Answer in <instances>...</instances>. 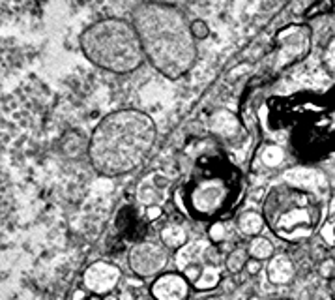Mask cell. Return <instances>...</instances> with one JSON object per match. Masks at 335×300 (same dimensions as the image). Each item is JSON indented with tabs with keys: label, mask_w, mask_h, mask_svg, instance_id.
Listing matches in <instances>:
<instances>
[{
	"label": "cell",
	"mask_w": 335,
	"mask_h": 300,
	"mask_svg": "<svg viewBox=\"0 0 335 300\" xmlns=\"http://www.w3.org/2000/svg\"><path fill=\"white\" fill-rule=\"evenodd\" d=\"M262 216L276 236L298 242L319 227L322 205L319 197L303 186L279 184L266 193Z\"/></svg>",
	"instance_id": "8992f818"
},
{
	"label": "cell",
	"mask_w": 335,
	"mask_h": 300,
	"mask_svg": "<svg viewBox=\"0 0 335 300\" xmlns=\"http://www.w3.org/2000/svg\"><path fill=\"white\" fill-rule=\"evenodd\" d=\"M150 293L156 300H187L190 282L182 274H161L154 279Z\"/></svg>",
	"instance_id": "30bf717a"
},
{
	"label": "cell",
	"mask_w": 335,
	"mask_h": 300,
	"mask_svg": "<svg viewBox=\"0 0 335 300\" xmlns=\"http://www.w3.org/2000/svg\"><path fill=\"white\" fill-rule=\"evenodd\" d=\"M85 298V293H82V291H77L75 295H73V300H82Z\"/></svg>",
	"instance_id": "484cf974"
},
{
	"label": "cell",
	"mask_w": 335,
	"mask_h": 300,
	"mask_svg": "<svg viewBox=\"0 0 335 300\" xmlns=\"http://www.w3.org/2000/svg\"><path fill=\"white\" fill-rule=\"evenodd\" d=\"M120 268L113 263L107 261H96L85 270L82 282L90 293L94 295H107L120 279Z\"/></svg>",
	"instance_id": "9c48e42d"
},
{
	"label": "cell",
	"mask_w": 335,
	"mask_h": 300,
	"mask_svg": "<svg viewBox=\"0 0 335 300\" xmlns=\"http://www.w3.org/2000/svg\"><path fill=\"white\" fill-rule=\"evenodd\" d=\"M135 210L133 208H124V210H120L118 212V229L122 235H125L128 238L131 240H137L141 238L142 233L144 231V225L141 224V219L135 216Z\"/></svg>",
	"instance_id": "4fadbf2b"
},
{
	"label": "cell",
	"mask_w": 335,
	"mask_h": 300,
	"mask_svg": "<svg viewBox=\"0 0 335 300\" xmlns=\"http://www.w3.org/2000/svg\"><path fill=\"white\" fill-rule=\"evenodd\" d=\"M169 184H171V180L163 175V173L156 171V173L148 175L141 184H139L137 197H139V201H141L142 205H146V207L161 205V203L165 201V195H167Z\"/></svg>",
	"instance_id": "8fae6325"
},
{
	"label": "cell",
	"mask_w": 335,
	"mask_h": 300,
	"mask_svg": "<svg viewBox=\"0 0 335 300\" xmlns=\"http://www.w3.org/2000/svg\"><path fill=\"white\" fill-rule=\"evenodd\" d=\"M146 62L167 79H178L197 60V38L178 6L139 2L131 13Z\"/></svg>",
	"instance_id": "6da1fadb"
},
{
	"label": "cell",
	"mask_w": 335,
	"mask_h": 300,
	"mask_svg": "<svg viewBox=\"0 0 335 300\" xmlns=\"http://www.w3.org/2000/svg\"><path fill=\"white\" fill-rule=\"evenodd\" d=\"M242 191V175L227 158L206 156L197 162L193 175L176 191L178 205L199 219L227 214Z\"/></svg>",
	"instance_id": "3957f363"
},
{
	"label": "cell",
	"mask_w": 335,
	"mask_h": 300,
	"mask_svg": "<svg viewBox=\"0 0 335 300\" xmlns=\"http://www.w3.org/2000/svg\"><path fill=\"white\" fill-rule=\"evenodd\" d=\"M264 216L259 212H255V210H247V212H243L238 219V229L242 235L245 236H257L262 231L264 227Z\"/></svg>",
	"instance_id": "5bb4252c"
},
{
	"label": "cell",
	"mask_w": 335,
	"mask_h": 300,
	"mask_svg": "<svg viewBox=\"0 0 335 300\" xmlns=\"http://www.w3.org/2000/svg\"><path fill=\"white\" fill-rule=\"evenodd\" d=\"M212 130L216 131V133H219V135L228 137L238 130V120L234 118L231 113H227V111H221V113H217L212 118Z\"/></svg>",
	"instance_id": "2e32d148"
},
{
	"label": "cell",
	"mask_w": 335,
	"mask_h": 300,
	"mask_svg": "<svg viewBox=\"0 0 335 300\" xmlns=\"http://www.w3.org/2000/svg\"><path fill=\"white\" fill-rule=\"evenodd\" d=\"M266 276L274 285H285L288 284L294 276V265L288 259V255H276L271 257L268 267H266Z\"/></svg>",
	"instance_id": "7c38bea8"
},
{
	"label": "cell",
	"mask_w": 335,
	"mask_h": 300,
	"mask_svg": "<svg viewBox=\"0 0 335 300\" xmlns=\"http://www.w3.org/2000/svg\"><path fill=\"white\" fill-rule=\"evenodd\" d=\"M335 10V0H319L317 4L307 11V17L319 15V13H330Z\"/></svg>",
	"instance_id": "ffe728a7"
},
{
	"label": "cell",
	"mask_w": 335,
	"mask_h": 300,
	"mask_svg": "<svg viewBox=\"0 0 335 300\" xmlns=\"http://www.w3.org/2000/svg\"><path fill=\"white\" fill-rule=\"evenodd\" d=\"M225 236H227V229H225V225H223L221 222H216V224L210 227V240L214 242V244H217V242L225 240Z\"/></svg>",
	"instance_id": "44dd1931"
},
{
	"label": "cell",
	"mask_w": 335,
	"mask_h": 300,
	"mask_svg": "<svg viewBox=\"0 0 335 300\" xmlns=\"http://www.w3.org/2000/svg\"><path fill=\"white\" fill-rule=\"evenodd\" d=\"M167 265V251L156 242H137L130 250V268L139 278L161 272Z\"/></svg>",
	"instance_id": "ba28073f"
},
{
	"label": "cell",
	"mask_w": 335,
	"mask_h": 300,
	"mask_svg": "<svg viewBox=\"0 0 335 300\" xmlns=\"http://www.w3.org/2000/svg\"><path fill=\"white\" fill-rule=\"evenodd\" d=\"M161 240L165 248L171 250H182L187 244V233L180 225H167L161 229Z\"/></svg>",
	"instance_id": "9a60e30c"
},
{
	"label": "cell",
	"mask_w": 335,
	"mask_h": 300,
	"mask_svg": "<svg viewBox=\"0 0 335 300\" xmlns=\"http://www.w3.org/2000/svg\"><path fill=\"white\" fill-rule=\"evenodd\" d=\"M103 300H118V298L113 296V295H105V296H103Z\"/></svg>",
	"instance_id": "4316f807"
},
{
	"label": "cell",
	"mask_w": 335,
	"mask_h": 300,
	"mask_svg": "<svg viewBox=\"0 0 335 300\" xmlns=\"http://www.w3.org/2000/svg\"><path fill=\"white\" fill-rule=\"evenodd\" d=\"M324 60H326V64H328V68L335 71V38L331 39L330 44H328V47H326Z\"/></svg>",
	"instance_id": "603a6c76"
},
{
	"label": "cell",
	"mask_w": 335,
	"mask_h": 300,
	"mask_svg": "<svg viewBox=\"0 0 335 300\" xmlns=\"http://www.w3.org/2000/svg\"><path fill=\"white\" fill-rule=\"evenodd\" d=\"M247 255L249 251H245L243 248H234L231 253L227 255V259H225V265H227V270L233 274H238L242 272L243 268L247 267Z\"/></svg>",
	"instance_id": "ac0fdd59"
},
{
	"label": "cell",
	"mask_w": 335,
	"mask_h": 300,
	"mask_svg": "<svg viewBox=\"0 0 335 300\" xmlns=\"http://www.w3.org/2000/svg\"><path fill=\"white\" fill-rule=\"evenodd\" d=\"M285 159V150H283L279 145H268V147L262 150V162L268 167H277V165L283 164Z\"/></svg>",
	"instance_id": "d6986e66"
},
{
	"label": "cell",
	"mask_w": 335,
	"mask_h": 300,
	"mask_svg": "<svg viewBox=\"0 0 335 300\" xmlns=\"http://www.w3.org/2000/svg\"><path fill=\"white\" fill-rule=\"evenodd\" d=\"M161 214H163L161 205H152V207H146L144 218H146V222H156V219L161 218Z\"/></svg>",
	"instance_id": "7402d4cb"
},
{
	"label": "cell",
	"mask_w": 335,
	"mask_h": 300,
	"mask_svg": "<svg viewBox=\"0 0 335 300\" xmlns=\"http://www.w3.org/2000/svg\"><path fill=\"white\" fill-rule=\"evenodd\" d=\"M176 267L195 289H216L221 282V257L214 242H191L176 253Z\"/></svg>",
	"instance_id": "52a82bcc"
},
{
	"label": "cell",
	"mask_w": 335,
	"mask_h": 300,
	"mask_svg": "<svg viewBox=\"0 0 335 300\" xmlns=\"http://www.w3.org/2000/svg\"><path fill=\"white\" fill-rule=\"evenodd\" d=\"M79 42L85 56L111 73H131L146 60L133 23L120 17H105L92 23Z\"/></svg>",
	"instance_id": "277c9868"
},
{
	"label": "cell",
	"mask_w": 335,
	"mask_h": 300,
	"mask_svg": "<svg viewBox=\"0 0 335 300\" xmlns=\"http://www.w3.org/2000/svg\"><path fill=\"white\" fill-rule=\"evenodd\" d=\"M245 268H247L249 274H257L260 270V261H259V259H249L247 267H245Z\"/></svg>",
	"instance_id": "d4e9b609"
},
{
	"label": "cell",
	"mask_w": 335,
	"mask_h": 300,
	"mask_svg": "<svg viewBox=\"0 0 335 300\" xmlns=\"http://www.w3.org/2000/svg\"><path fill=\"white\" fill-rule=\"evenodd\" d=\"M249 255L253 259H259V261H264V259H271V253H274V246L268 238H262V236H255L251 242H249Z\"/></svg>",
	"instance_id": "e0dca14e"
},
{
	"label": "cell",
	"mask_w": 335,
	"mask_h": 300,
	"mask_svg": "<svg viewBox=\"0 0 335 300\" xmlns=\"http://www.w3.org/2000/svg\"><path fill=\"white\" fill-rule=\"evenodd\" d=\"M139 2H152V4H169V6H184L190 4L193 0H139Z\"/></svg>",
	"instance_id": "cb8c5ba5"
},
{
	"label": "cell",
	"mask_w": 335,
	"mask_h": 300,
	"mask_svg": "<svg viewBox=\"0 0 335 300\" xmlns=\"http://www.w3.org/2000/svg\"><path fill=\"white\" fill-rule=\"evenodd\" d=\"M288 143L296 156L317 159L335 152V87L326 96L287 102Z\"/></svg>",
	"instance_id": "5b68a950"
},
{
	"label": "cell",
	"mask_w": 335,
	"mask_h": 300,
	"mask_svg": "<svg viewBox=\"0 0 335 300\" xmlns=\"http://www.w3.org/2000/svg\"><path fill=\"white\" fill-rule=\"evenodd\" d=\"M156 122L137 109L103 116L88 141V156L101 176H120L144 162L156 143Z\"/></svg>",
	"instance_id": "7a4b0ae2"
}]
</instances>
